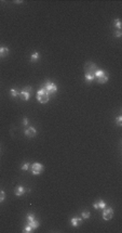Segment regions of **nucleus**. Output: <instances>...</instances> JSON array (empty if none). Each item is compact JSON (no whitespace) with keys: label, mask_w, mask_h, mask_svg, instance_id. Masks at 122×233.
<instances>
[{"label":"nucleus","mask_w":122,"mask_h":233,"mask_svg":"<svg viewBox=\"0 0 122 233\" xmlns=\"http://www.w3.org/2000/svg\"><path fill=\"white\" fill-rule=\"evenodd\" d=\"M49 99H50V95H49V92L46 90L45 88H40L39 90L37 91V100L39 101V103H42V104H45V103H48V101H49Z\"/></svg>","instance_id":"obj_1"},{"label":"nucleus","mask_w":122,"mask_h":233,"mask_svg":"<svg viewBox=\"0 0 122 233\" xmlns=\"http://www.w3.org/2000/svg\"><path fill=\"white\" fill-rule=\"evenodd\" d=\"M94 76L97 79V82L99 84H106L108 82V74L106 73V72L102 70V69H97L96 72H95Z\"/></svg>","instance_id":"obj_2"},{"label":"nucleus","mask_w":122,"mask_h":233,"mask_svg":"<svg viewBox=\"0 0 122 233\" xmlns=\"http://www.w3.org/2000/svg\"><path fill=\"white\" fill-rule=\"evenodd\" d=\"M98 68H97V65L93 63V62H88V63H85L84 65V70H85V74H92L94 75L95 72H96Z\"/></svg>","instance_id":"obj_3"},{"label":"nucleus","mask_w":122,"mask_h":233,"mask_svg":"<svg viewBox=\"0 0 122 233\" xmlns=\"http://www.w3.org/2000/svg\"><path fill=\"white\" fill-rule=\"evenodd\" d=\"M45 169L43 168V165L42 164H39V163H34L31 166H30V171L32 175L35 176H38L42 173V170Z\"/></svg>","instance_id":"obj_4"},{"label":"nucleus","mask_w":122,"mask_h":233,"mask_svg":"<svg viewBox=\"0 0 122 233\" xmlns=\"http://www.w3.org/2000/svg\"><path fill=\"white\" fill-rule=\"evenodd\" d=\"M43 88H45L49 93H55V92L57 91V87H56V85H55L54 83L50 82V80H47L46 84H45V86H43Z\"/></svg>","instance_id":"obj_5"},{"label":"nucleus","mask_w":122,"mask_h":233,"mask_svg":"<svg viewBox=\"0 0 122 233\" xmlns=\"http://www.w3.org/2000/svg\"><path fill=\"white\" fill-rule=\"evenodd\" d=\"M30 92H31V87H25L23 90L20 92V95L22 98V100L28 101L30 98Z\"/></svg>","instance_id":"obj_6"},{"label":"nucleus","mask_w":122,"mask_h":233,"mask_svg":"<svg viewBox=\"0 0 122 233\" xmlns=\"http://www.w3.org/2000/svg\"><path fill=\"white\" fill-rule=\"evenodd\" d=\"M114 216V209L112 208H104L103 209V219L104 220H110Z\"/></svg>","instance_id":"obj_7"},{"label":"nucleus","mask_w":122,"mask_h":233,"mask_svg":"<svg viewBox=\"0 0 122 233\" xmlns=\"http://www.w3.org/2000/svg\"><path fill=\"white\" fill-rule=\"evenodd\" d=\"M25 134L27 137H29V138H32V137H35L37 134V130L35 129L34 127H28L27 129L25 130Z\"/></svg>","instance_id":"obj_8"},{"label":"nucleus","mask_w":122,"mask_h":233,"mask_svg":"<svg viewBox=\"0 0 122 233\" xmlns=\"http://www.w3.org/2000/svg\"><path fill=\"white\" fill-rule=\"evenodd\" d=\"M81 222H82V219L81 218H79V217H74V218H71L70 219V223L73 225V227H79L80 225H81Z\"/></svg>","instance_id":"obj_9"},{"label":"nucleus","mask_w":122,"mask_h":233,"mask_svg":"<svg viewBox=\"0 0 122 233\" xmlns=\"http://www.w3.org/2000/svg\"><path fill=\"white\" fill-rule=\"evenodd\" d=\"M93 207H94L95 209H98V208L104 209V208L106 207V203L101 200V201H98V202H95V203L93 204Z\"/></svg>","instance_id":"obj_10"},{"label":"nucleus","mask_w":122,"mask_h":233,"mask_svg":"<svg viewBox=\"0 0 122 233\" xmlns=\"http://www.w3.org/2000/svg\"><path fill=\"white\" fill-rule=\"evenodd\" d=\"M25 192H26V190L24 189V186H22V185L16 186V189H15V191H14V193H15L16 196H21V195H23Z\"/></svg>","instance_id":"obj_11"},{"label":"nucleus","mask_w":122,"mask_h":233,"mask_svg":"<svg viewBox=\"0 0 122 233\" xmlns=\"http://www.w3.org/2000/svg\"><path fill=\"white\" fill-rule=\"evenodd\" d=\"M27 225H29L30 227H31V229L32 230H36L38 227H39V221H37L36 219H34V220H31V221H29Z\"/></svg>","instance_id":"obj_12"},{"label":"nucleus","mask_w":122,"mask_h":233,"mask_svg":"<svg viewBox=\"0 0 122 233\" xmlns=\"http://www.w3.org/2000/svg\"><path fill=\"white\" fill-rule=\"evenodd\" d=\"M9 54V49L7 47H1L0 48V58H4Z\"/></svg>","instance_id":"obj_13"},{"label":"nucleus","mask_w":122,"mask_h":233,"mask_svg":"<svg viewBox=\"0 0 122 233\" xmlns=\"http://www.w3.org/2000/svg\"><path fill=\"white\" fill-rule=\"evenodd\" d=\"M95 79V76L92 75V74H85V82L88 84H91L93 80Z\"/></svg>","instance_id":"obj_14"},{"label":"nucleus","mask_w":122,"mask_h":233,"mask_svg":"<svg viewBox=\"0 0 122 233\" xmlns=\"http://www.w3.org/2000/svg\"><path fill=\"white\" fill-rule=\"evenodd\" d=\"M38 59H39V53L38 52H34L31 54V57H30V61L31 62H36Z\"/></svg>","instance_id":"obj_15"},{"label":"nucleus","mask_w":122,"mask_h":233,"mask_svg":"<svg viewBox=\"0 0 122 233\" xmlns=\"http://www.w3.org/2000/svg\"><path fill=\"white\" fill-rule=\"evenodd\" d=\"M81 216H82V219H88L90 218V211L89 210H83L81 212Z\"/></svg>","instance_id":"obj_16"},{"label":"nucleus","mask_w":122,"mask_h":233,"mask_svg":"<svg viewBox=\"0 0 122 233\" xmlns=\"http://www.w3.org/2000/svg\"><path fill=\"white\" fill-rule=\"evenodd\" d=\"M10 93H11V95H12L13 98H16L17 95H19V94H20V92H19V91H17V90H16V89H14V88H12V89H11V90H10Z\"/></svg>","instance_id":"obj_17"},{"label":"nucleus","mask_w":122,"mask_h":233,"mask_svg":"<svg viewBox=\"0 0 122 233\" xmlns=\"http://www.w3.org/2000/svg\"><path fill=\"white\" fill-rule=\"evenodd\" d=\"M115 25H116V27L118 28V31L121 29V21H120V19H116L115 20Z\"/></svg>","instance_id":"obj_18"},{"label":"nucleus","mask_w":122,"mask_h":233,"mask_svg":"<svg viewBox=\"0 0 122 233\" xmlns=\"http://www.w3.org/2000/svg\"><path fill=\"white\" fill-rule=\"evenodd\" d=\"M31 231H32V229H31V227H30L29 225H27V226H26V227L24 228V230H23L24 233H27V232L29 233V232H31Z\"/></svg>","instance_id":"obj_19"},{"label":"nucleus","mask_w":122,"mask_h":233,"mask_svg":"<svg viewBox=\"0 0 122 233\" xmlns=\"http://www.w3.org/2000/svg\"><path fill=\"white\" fill-rule=\"evenodd\" d=\"M4 199H5V193H4V191H0V203L3 202Z\"/></svg>","instance_id":"obj_20"},{"label":"nucleus","mask_w":122,"mask_h":233,"mask_svg":"<svg viewBox=\"0 0 122 233\" xmlns=\"http://www.w3.org/2000/svg\"><path fill=\"white\" fill-rule=\"evenodd\" d=\"M34 219H35V216H34L32 214H28L27 216H26V220H27L28 222H29V221H31V220H34Z\"/></svg>","instance_id":"obj_21"},{"label":"nucleus","mask_w":122,"mask_h":233,"mask_svg":"<svg viewBox=\"0 0 122 233\" xmlns=\"http://www.w3.org/2000/svg\"><path fill=\"white\" fill-rule=\"evenodd\" d=\"M121 121H122V116H121V115H119L118 117H117V125H118L119 127H120L121 125H122V124H121Z\"/></svg>","instance_id":"obj_22"},{"label":"nucleus","mask_w":122,"mask_h":233,"mask_svg":"<svg viewBox=\"0 0 122 233\" xmlns=\"http://www.w3.org/2000/svg\"><path fill=\"white\" fill-rule=\"evenodd\" d=\"M28 168H29V164H28V163H25V164L22 166V170H24V171L28 170Z\"/></svg>","instance_id":"obj_23"},{"label":"nucleus","mask_w":122,"mask_h":233,"mask_svg":"<svg viewBox=\"0 0 122 233\" xmlns=\"http://www.w3.org/2000/svg\"><path fill=\"white\" fill-rule=\"evenodd\" d=\"M28 123H29L28 118H26V117H25V118L23 119V125H24V126H26V125H28Z\"/></svg>","instance_id":"obj_24"},{"label":"nucleus","mask_w":122,"mask_h":233,"mask_svg":"<svg viewBox=\"0 0 122 233\" xmlns=\"http://www.w3.org/2000/svg\"><path fill=\"white\" fill-rule=\"evenodd\" d=\"M115 36H116V37H121V32H120V31H117L116 34H115Z\"/></svg>","instance_id":"obj_25"}]
</instances>
